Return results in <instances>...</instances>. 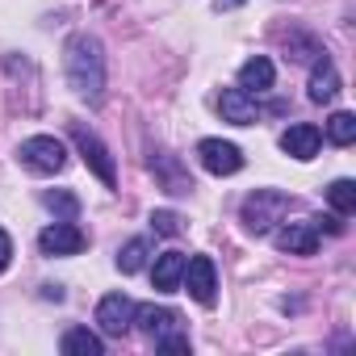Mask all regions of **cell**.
Wrapping results in <instances>:
<instances>
[{"instance_id":"obj_1","label":"cell","mask_w":356,"mask_h":356,"mask_svg":"<svg viewBox=\"0 0 356 356\" xmlns=\"http://www.w3.org/2000/svg\"><path fill=\"white\" fill-rule=\"evenodd\" d=\"M63 72H67V84L80 101H88V105L105 101V51L92 34H72L67 38Z\"/></svg>"},{"instance_id":"obj_2","label":"cell","mask_w":356,"mask_h":356,"mask_svg":"<svg viewBox=\"0 0 356 356\" xmlns=\"http://www.w3.org/2000/svg\"><path fill=\"white\" fill-rule=\"evenodd\" d=\"M293 210V197L289 193H277V189H256V193H248L243 197V210H239V218H243V227L252 231V235H268L285 214Z\"/></svg>"},{"instance_id":"obj_3","label":"cell","mask_w":356,"mask_h":356,"mask_svg":"<svg viewBox=\"0 0 356 356\" xmlns=\"http://www.w3.org/2000/svg\"><path fill=\"white\" fill-rule=\"evenodd\" d=\"M72 143H76V151H80V159L88 163V172L97 176L101 185H118V163H113V155H109V147L84 126V122H72Z\"/></svg>"},{"instance_id":"obj_4","label":"cell","mask_w":356,"mask_h":356,"mask_svg":"<svg viewBox=\"0 0 356 356\" xmlns=\"http://www.w3.org/2000/svg\"><path fill=\"white\" fill-rule=\"evenodd\" d=\"M17 159H22L30 172L51 176V172H59V168L67 163V147H63L59 138H51V134H34V138H26V143L17 147Z\"/></svg>"},{"instance_id":"obj_5","label":"cell","mask_w":356,"mask_h":356,"mask_svg":"<svg viewBox=\"0 0 356 356\" xmlns=\"http://www.w3.org/2000/svg\"><path fill=\"white\" fill-rule=\"evenodd\" d=\"M130 323H134L143 335H151L155 343L185 335V331H181V314H176V310H168V306H155V302H147V306H134V318H130Z\"/></svg>"},{"instance_id":"obj_6","label":"cell","mask_w":356,"mask_h":356,"mask_svg":"<svg viewBox=\"0 0 356 356\" xmlns=\"http://www.w3.org/2000/svg\"><path fill=\"white\" fill-rule=\"evenodd\" d=\"M38 248H42V256H76V252L88 248V235H84L72 218H59V222H51V227L38 235Z\"/></svg>"},{"instance_id":"obj_7","label":"cell","mask_w":356,"mask_h":356,"mask_svg":"<svg viewBox=\"0 0 356 356\" xmlns=\"http://www.w3.org/2000/svg\"><path fill=\"white\" fill-rule=\"evenodd\" d=\"M181 281L189 285V298H193V302H202V306H214V302H218V268H214L210 256L185 260V277H181Z\"/></svg>"},{"instance_id":"obj_8","label":"cell","mask_w":356,"mask_h":356,"mask_svg":"<svg viewBox=\"0 0 356 356\" xmlns=\"http://www.w3.org/2000/svg\"><path fill=\"white\" fill-rule=\"evenodd\" d=\"M197 159H202V168L214 172V176H235V172L243 168V151H239L235 143H222V138H202V143H197Z\"/></svg>"},{"instance_id":"obj_9","label":"cell","mask_w":356,"mask_h":356,"mask_svg":"<svg viewBox=\"0 0 356 356\" xmlns=\"http://www.w3.org/2000/svg\"><path fill=\"white\" fill-rule=\"evenodd\" d=\"M130 318H134V302L126 293H105L101 306H97V327L105 335H126L130 331Z\"/></svg>"},{"instance_id":"obj_10","label":"cell","mask_w":356,"mask_h":356,"mask_svg":"<svg viewBox=\"0 0 356 356\" xmlns=\"http://www.w3.org/2000/svg\"><path fill=\"white\" fill-rule=\"evenodd\" d=\"M318 147H323V130L318 126H310V122H293L285 134H281V151L285 155H293V159H314L318 155Z\"/></svg>"},{"instance_id":"obj_11","label":"cell","mask_w":356,"mask_h":356,"mask_svg":"<svg viewBox=\"0 0 356 356\" xmlns=\"http://www.w3.org/2000/svg\"><path fill=\"white\" fill-rule=\"evenodd\" d=\"M277 248L281 252H289V256H314L318 252V231L310 227V218L306 222H285V227H277Z\"/></svg>"},{"instance_id":"obj_12","label":"cell","mask_w":356,"mask_h":356,"mask_svg":"<svg viewBox=\"0 0 356 356\" xmlns=\"http://www.w3.org/2000/svg\"><path fill=\"white\" fill-rule=\"evenodd\" d=\"M218 109H222V118H227V122H235V126H252V122L260 118L256 97H252V92H243V88H222Z\"/></svg>"},{"instance_id":"obj_13","label":"cell","mask_w":356,"mask_h":356,"mask_svg":"<svg viewBox=\"0 0 356 356\" xmlns=\"http://www.w3.org/2000/svg\"><path fill=\"white\" fill-rule=\"evenodd\" d=\"M335 97H339V72H335V63L327 55H318L314 72H310V101L314 105H331Z\"/></svg>"},{"instance_id":"obj_14","label":"cell","mask_w":356,"mask_h":356,"mask_svg":"<svg viewBox=\"0 0 356 356\" xmlns=\"http://www.w3.org/2000/svg\"><path fill=\"white\" fill-rule=\"evenodd\" d=\"M185 252H159L155 256V273H151V281H155V289L159 293H172V289H181V277H185Z\"/></svg>"},{"instance_id":"obj_15","label":"cell","mask_w":356,"mask_h":356,"mask_svg":"<svg viewBox=\"0 0 356 356\" xmlns=\"http://www.w3.org/2000/svg\"><path fill=\"white\" fill-rule=\"evenodd\" d=\"M273 80H277V67H273V59H264V55H256V59H248V63L239 67V88L252 92V97L268 92Z\"/></svg>"},{"instance_id":"obj_16","label":"cell","mask_w":356,"mask_h":356,"mask_svg":"<svg viewBox=\"0 0 356 356\" xmlns=\"http://www.w3.org/2000/svg\"><path fill=\"white\" fill-rule=\"evenodd\" d=\"M151 172L163 181V189H168V193H189V189H193L189 172L176 163V155H163V151H159V155H151Z\"/></svg>"},{"instance_id":"obj_17","label":"cell","mask_w":356,"mask_h":356,"mask_svg":"<svg viewBox=\"0 0 356 356\" xmlns=\"http://www.w3.org/2000/svg\"><path fill=\"white\" fill-rule=\"evenodd\" d=\"M59 348H63L67 356H101V352H105L101 335H92L88 327H72V331H63Z\"/></svg>"},{"instance_id":"obj_18","label":"cell","mask_w":356,"mask_h":356,"mask_svg":"<svg viewBox=\"0 0 356 356\" xmlns=\"http://www.w3.org/2000/svg\"><path fill=\"white\" fill-rule=\"evenodd\" d=\"M327 202H331V210H335L339 218H348V214L356 210V181H348V176L331 181V189H327Z\"/></svg>"},{"instance_id":"obj_19","label":"cell","mask_w":356,"mask_h":356,"mask_svg":"<svg viewBox=\"0 0 356 356\" xmlns=\"http://www.w3.org/2000/svg\"><path fill=\"white\" fill-rule=\"evenodd\" d=\"M327 138H331L335 147H348V143L356 138V118H352L348 109L331 113V118H327Z\"/></svg>"},{"instance_id":"obj_20","label":"cell","mask_w":356,"mask_h":356,"mask_svg":"<svg viewBox=\"0 0 356 356\" xmlns=\"http://www.w3.org/2000/svg\"><path fill=\"white\" fill-rule=\"evenodd\" d=\"M147 256H151V243H147V239H130V243L118 252V268H122V273H138V268L147 264Z\"/></svg>"},{"instance_id":"obj_21","label":"cell","mask_w":356,"mask_h":356,"mask_svg":"<svg viewBox=\"0 0 356 356\" xmlns=\"http://www.w3.org/2000/svg\"><path fill=\"white\" fill-rule=\"evenodd\" d=\"M42 202H47V210H55L59 218H72V222H76V214H80V202H76V193H67V189H55V193H47Z\"/></svg>"},{"instance_id":"obj_22","label":"cell","mask_w":356,"mask_h":356,"mask_svg":"<svg viewBox=\"0 0 356 356\" xmlns=\"http://www.w3.org/2000/svg\"><path fill=\"white\" fill-rule=\"evenodd\" d=\"M318 55H323V47L314 38H293L289 42V59H298V63H314Z\"/></svg>"},{"instance_id":"obj_23","label":"cell","mask_w":356,"mask_h":356,"mask_svg":"<svg viewBox=\"0 0 356 356\" xmlns=\"http://www.w3.org/2000/svg\"><path fill=\"white\" fill-rule=\"evenodd\" d=\"M151 227H155V235H181V214H172V210H155L151 214Z\"/></svg>"},{"instance_id":"obj_24","label":"cell","mask_w":356,"mask_h":356,"mask_svg":"<svg viewBox=\"0 0 356 356\" xmlns=\"http://www.w3.org/2000/svg\"><path fill=\"white\" fill-rule=\"evenodd\" d=\"M310 227H314L318 235H323V231H327V235H339V231H343L339 214H323V218H310Z\"/></svg>"},{"instance_id":"obj_25","label":"cell","mask_w":356,"mask_h":356,"mask_svg":"<svg viewBox=\"0 0 356 356\" xmlns=\"http://www.w3.org/2000/svg\"><path fill=\"white\" fill-rule=\"evenodd\" d=\"M159 352H189V335H176V339H163V343H155Z\"/></svg>"},{"instance_id":"obj_26","label":"cell","mask_w":356,"mask_h":356,"mask_svg":"<svg viewBox=\"0 0 356 356\" xmlns=\"http://www.w3.org/2000/svg\"><path fill=\"white\" fill-rule=\"evenodd\" d=\"M9 260H13V239H9L5 231H0V273L9 268Z\"/></svg>"},{"instance_id":"obj_27","label":"cell","mask_w":356,"mask_h":356,"mask_svg":"<svg viewBox=\"0 0 356 356\" xmlns=\"http://www.w3.org/2000/svg\"><path fill=\"white\" fill-rule=\"evenodd\" d=\"M42 298H47V302H63V289H59V285H42Z\"/></svg>"},{"instance_id":"obj_28","label":"cell","mask_w":356,"mask_h":356,"mask_svg":"<svg viewBox=\"0 0 356 356\" xmlns=\"http://www.w3.org/2000/svg\"><path fill=\"white\" fill-rule=\"evenodd\" d=\"M239 5H248V0H214V9H218V13H227V9H239Z\"/></svg>"}]
</instances>
